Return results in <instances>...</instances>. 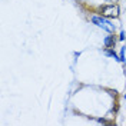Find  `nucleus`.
I'll use <instances>...</instances> for the list:
<instances>
[{
    "label": "nucleus",
    "instance_id": "nucleus-1",
    "mask_svg": "<svg viewBox=\"0 0 126 126\" xmlns=\"http://www.w3.org/2000/svg\"><path fill=\"white\" fill-rule=\"evenodd\" d=\"M92 22H93L96 26L102 27L103 30L109 32V33H113V32H115V24H112L109 20H106L105 17H100V16H93V17H92Z\"/></svg>",
    "mask_w": 126,
    "mask_h": 126
},
{
    "label": "nucleus",
    "instance_id": "nucleus-7",
    "mask_svg": "<svg viewBox=\"0 0 126 126\" xmlns=\"http://www.w3.org/2000/svg\"><path fill=\"white\" fill-rule=\"evenodd\" d=\"M108 1H118V0H108Z\"/></svg>",
    "mask_w": 126,
    "mask_h": 126
},
{
    "label": "nucleus",
    "instance_id": "nucleus-2",
    "mask_svg": "<svg viewBox=\"0 0 126 126\" xmlns=\"http://www.w3.org/2000/svg\"><path fill=\"white\" fill-rule=\"evenodd\" d=\"M100 13H102V16H105V17L116 19L119 16V7L118 6H113V4H110V6H103V7H100Z\"/></svg>",
    "mask_w": 126,
    "mask_h": 126
},
{
    "label": "nucleus",
    "instance_id": "nucleus-5",
    "mask_svg": "<svg viewBox=\"0 0 126 126\" xmlns=\"http://www.w3.org/2000/svg\"><path fill=\"white\" fill-rule=\"evenodd\" d=\"M119 60H120V62H125V46L122 47V50H120V55H119Z\"/></svg>",
    "mask_w": 126,
    "mask_h": 126
},
{
    "label": "nucleus",
    "instance_id": "nucleus-6",
    "mask_svg": "<svg viewBox=\"0 0 126 126\" xmlns=\"http://www.w3.org/2000/svg\"><path fill=\"white\" fill-rule=\"evenodd\" d=\"M125 37H126V33H125V32H120V36H119V39H120V40H123Z\"/></svg>",
    "mask_w": 126,
    "mask_h": 126
},
{
    "label": "nucleus",
    "instance_id": "nucleus-8",
    "mask_svg": "<svg viewBox=\"0 0 126 126\" xmlns=\"http://www.w3.org/2000/svg\"><path fill=\"white\" fill-rule=\"evenodd\" d=\"M125 100H126V93H125Z\"/></svg>",
    "mask_w": 126,
    "mask_h": 126
},
{
    "label": "nucleus",
    "instance_id": "nucleus-3",
    "mask_svg": "<svg viewBox=\"0 0 126 126\" xmlns=\"http://www.w3.org/2000/svg\"><path fill=\"white\" fill-rule=\"evenodd\" d=\"M115 45H116V39L113 34H109L105 37V46L106 47H115Z\"/></svg>",
    "mask_w": 126,
    "mask_h": 126
},
{
    "label": "nucleus",
    "instance_id": "nucleus-4",
    "mask_svg": "<svg viewBox=\"0 0 126 126\" xmlns=\"http://www.w3.org/2000/svg\"><path fill=\"white\" fill-rule=\"evenodd\" d=\"M105 55H106V56H110V57H113V59H116V60H119V56L116 55V52H115L112 47H106V50H105Z\"/></svg>",
    "mask_w": 126,
    "mask_h": 126
}]
</instances>
